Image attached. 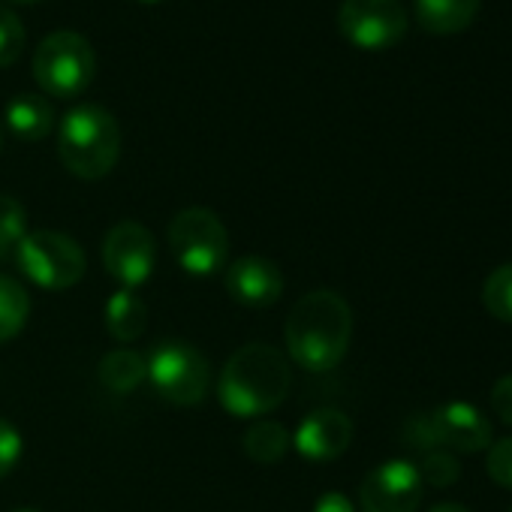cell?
<instances>
[{
  "mask_svg": "<svg viewBox=\"0 0 512 512\" xmlns=\"http://www.w3.org/2000/svg\"><path fill=\"white\" fill-rule=\"evenodd\" d=\"M419 476H422V482H428V485H434V488H446V485L458 482L461 464H458L455 455L446 452V449H428V452H422Z\"/></svg>",
  "mask_w": 512,
  "mask_h": 512,
  "instance_id": "obj_22",
  "label": "cell"
},
{
  "mask_svg": "<svg viewBox=\"0 0 512 512\" xmlns=\"http://www.w3.org/2000/svg\"><path fill=\"white\" fill-rule=\"evenodd\" d=\"M148 359V383L160 398L175 407L199 404L211 389V365L202 350L181 338H166L154 344Z\"/></svg>",
  "mask_w": 512,
  "mask_h": 512,
  "instance_id": "obj_7",
  "label": "cell"
},
{
  "mask_svg": "<svg viewBox=\"0 0 512 512\" xmlns=\"http://www.w3.org/2000/svg\"><path fill=\"white\" fill-rule=\"evenodd\" d=\"M223 287L244 308H269L284 293V275L266 256H241L223 272Z\"/></svg>",
  "mask_w": 512,
  "mask_h": 512,
  "instance_id": "obj_13",
  "label": "cell"
},
{
  "mask_svg": "<svg viewBox=\"0 0 512 512\" xmlns=\"http://www.w3.org/2000/svg\"><path fill=\"white\" fill-rule=\"evenodd\" d=\"M485 470L497 485L512 488V437H503V440L488 446Z\"/></svg>",
  "mask_w": 512,
  "mask_h": 512,
  "instance_id": "obj_24",
  "label": "cell"
},
{
  "mask_svg": "<svg viewBox=\"0 0 512 512\" xmlns=\"http://www.w3.org/2000/svg\"><path fill=\"white\" fill-rule=\"evenodd\" d=\"M28 235V211L16 196L0 193V260L16 256V247Z\"/></svg>",
  "mask_w": 512,
  "mask_h": 512,
  "instance_id": "obj_20",
  "label": "cell"
},
{
  "mask_svg": "<svg viewBox=\"0 0 512 512\" xmlns=\"http://www.w3.org/2000/svg\"><path fill=\"white\" fill-rule=\"evenodd\" d=\"M479 0H416V19L428 34L446 37L473 25Z\"/></svg>",
  "mask_w": 512,
  "mask_h": 512,
  "instance_id": "obj_14",
  "label": "cell"
},
{
  "mask_svg": "<svg viewBox=\"0 0 512 512\" xmlns=\"http://www.w3.org/2000/svg\"><path fill=\"white\" fill-rule=\"evenodd\" d=\"M16 263L31 284L52 293L76 287L88 269L82 244L55 229L28 232L16 247Z\"/></svg>",
  "mask_w": 512,
  "mask_h": 512,
  "instance_id": "obj_6",
  "label": "cell"
},
{
  "mask_svg": "<svg viewBox=\"0 0 512 512\" xmlns=\"http://www.w3.org/2000/svg\"><path fill=\"white\" fill-rule=\"evenodd\" d=\"M428 512H467L461 503H437L434 509H428Z\"/></svg>",
  "mask_w": 512,
  "mask_h": 512,
  "instance_id": "obj_28",
  "label": "cell"
},
{
  "mask_svg": "<svg viewBox=\"0 0 512 512\" xmlns=\"http://www.w3.org/2000/svg\"><path fill=\"white\" fill-rule=\"evenodd\" d=\"M55 112L46 97L37 94H19L7 106V130L16 133L25 142H40L52 133Z\"/></svg>",
  "mask_w": 512,
  "mask_h": 512,
  "instance_id": "obj_15",
  "label": "cell"
},
{
  "mask_svg": "<svg viewBox=\"0 0 512 512\" xmlns=\"http://www.w3.org/2000/svg\"><path fill=\"white\" fill-rule=\"evenodd\" d=\"M25 52V25L22 19L0 4V67H13Z\"/></svg>",
  "mask_w": 512,
  "mask_h": 512,
  "instance_id": "obj_23",
  "label": "cell"
},
{
  "mask_svg": "<svg viewBox=\"0 0 512 512\" xmlns=\"http://www.w3.org/2000/svg\"><path fill=\"white\" fill-rule=\"evenodd\" d=\"M314 512H356V509H353V503H350L347 494L329 491V494H323V497L314 503Z\"/></svg>",
  "mask_w": 512,
  "mask_h": 512,
  "instance_id": "obj_27",
  "label": "cell"
},
{
  "mask_svg": "<svg viewBox=\"0 0 512 512\" xmlns=\"http://www.w3.org/2000/svg\"><path fill=\"white\" fill-rule=\"evenodd\" d=\"M482 305L491 317L512 323V263L494 269L482 287Z\"/></svg>",
  "mask_w": 512,
  "mask_h": 512,
  "instance_id": "obj_21",
  "label": "cell"
},
{
  "mask_svg": "<svg viewBox=\"0 0 512 512\" xmlns=\"http://www.w3.org/2000/svg\"><path fill=\"white\" fill-rule=\"evenodd\" d=\"M16 512H40V509H16Z\"/></svg>",
  "mask_w": 512,
  "mask_h": 512,
  "instance_id": "obj_31",
  "label": "cell"
},
{
  "mask_svg": "<svg viewBox=\"0 0 512 512\" xmlns=\"http://www.w3.org/2000/svg\"><path fill=\"white\" fill-rule=\"evenodd\" d=\"M491 410L503 425H512V374L500 377L491 389Z\"/></svg>",
  "mask_w": 512,
  "mask_h": 512,
  "instance_id": "obj_26",
  "label": "cell"
},
{
  "mask_svg": "<svg viewBox=\"0 0 512 512\" xmlns=\"http://www.w3.org/2000/svg\"><path fill=\"white\" fill-rule=\"evenodd\" d=\"M169 250L181 272L193 278L217 275L226 266L229 232L211 208H184L169 223Z\"/></svg>",
  "mask_w": 512,
  "mask_h": 512,
  "instance_id": "obj_5",
  "label": "cell"
},
{
  "mask_svg": "<svg viewBox=\"0 0 512 512\" xmlns=\"http://www.w3.org/2000/svg\"><path fill=\"white\" fill-rule=\"evenodd\" d=\"M4 139H7V127H4V121H0V151H4Z\"/></svg>",
  "mask_w": 512,
  "mask_h": 512,
  "instance_id": "obj_29",
  "label": "cell"
},
{
  "mask_svg": "<svg viewBox=\"0 0 512 512\" xmlns=\"http://www.w3.org/2000/svg\"><path fill=\"white\" fill-rule=\"evenodd\" d=\"M293 446V434L275 422V419H260L244 431L241 449L250 461L256 464H278Z\"/></svg>",
  "mask_w": 512,
  "mask_h": 512,
  "instance_id": "obj_18",
  "label": "cell"
},
{
  "mask_svg": "<svg viewBox=\"0 0 512 512\" xmlns=\"http://www.w3.org/2000/svg\"><path fill=\"white\" fill-rule=\"evenodd\" d=\"M293 386L290 359L272 344H247L220 371L217 398L235 419H260L284 404Z\"/></svg>",
  "mask_w": 512,
  "mask_h": 512,
  "instance_id": "obj_2",
  "label": "cell"
},
{
  "mask_svg": "<svg viewBox=\"0 0 512 512\" xmlns=\"http://www.w3.org/2000/svg\"><path fill=\"white\" fill-rule=\"evenodd\" d=\"M404 440L422 452H482L491 446V422L464 401H449L431 413H416L404 425Z\"/></svg>",
  "mask_w": 512,
  "mask_h": 512,
  "instance_id": "obj_4",
  "label": "cell"
},
{
  "mask_svg": "<svg viewBox=\"0 0 512 512\" xmlns=\"http://www.w3.org/2000/svg\"><path fill=\"white\" fill-rule=\"evenodd\" d=\"M22 458V434L0 419V479H4Z\"/></svg>",
  "mask_w": 512,
  "mask_h": 512,
  "instance_id": "obj_25",
  "label": "cell"
},
{
  "mask_svg": "<svg viewBox=\"0 0 512 512\" xmlns=\"http://www.w3.org/2000/svg\"><path fill=\"white\" fill-rule=\"evenodd\" d=\"M13 4H34V0H13Z\"/></svg>",
  "mask_w": 512,
  "mask_h": 512,
  "instance_id": "obj_30",
  "label": "cell"
},
{
  "mask_svg": "<svg viewBox=\"0 0 512 512\" xmlns=\"http://www.w3.org/2000/svg\"><path fill=\"white\" fill-rule=\"evenodd\" d=\"M154 260L157 244L142 223L121 220L109 229L103 241V266L121 287H142L154 275Z\"/></svg>",
  "mask_w": 512,
  "mask_h": 512,
  "instance_id": "obj_10",
  "label": "cell"
},
{
  "mask_svg": "<svg viewBox=\"0 0 512 512\" xmlns=\"http://www.w3.org/2000/svg\"><path fill=\"white\" fill-rule=\"evenodd\" d=\"M425 494V482L419 476V467L392 458L374 467L362 488H359V503L362 512H416Z\"/></svg>",
  "mask_w": 512,
  "mask_h": 512,
  "instance_id": "obj_11",
  "label": "cell"
},
{
  "mask_svg": "<svg viewBox=\"0 0 512 512\" xmlns=\"http://www.w3.org/2000/svg\"><path fill=\"white\" fill-rule=\"evenodd\" d=\"M94 73V46L76 31H55L34 52V79L52 97H79L94 82Z\"/></svg>",
  "mask_w": 512,
  "mask_h": 512,
  "instance_id": "obj_8",
  "label": "cell"
},
{
  "mask_svg": "<svg viewBox=\"0 0 512 512\" xmlns=\"http://www.w3.org/2000/svg\"><path fill=\"white\" fill-rule=\"evenodd\" d=\"M338 28L347 43L365 52H383L404 40L407 13L401 0H344Z\"/></svg>",
  "mask_w": 512,
  "mask_h": 512,
  "instance_id": "obj_9",
  "label": "cell"
},
{
  "mask_svg": "<svg viewBox=\"0 0 512 512\" xmlns=\"http://www.w3.org/2000/svg\"><path fill=\"white\" fill-rule=\"evenodd\" d=\"M58 154L76 178H106L121 157V127L115 115L94 103L70 109L58 127Z\"/></svg>",
  "mask_w": 512,
  "mask_h": 512,
  "instance_id": "obj_3",
  "label": "cell"
},
{
  "mask_svg": "<svg viewBox=\"0 0 512 512\" xmlns=\"http://www.w3.org/2000/svg\"><path fill=\"white\" fill-rule=\"evenodd\" d=\"M350 443H353V422L347 413L332 410V407L308 413L293 434L296 452L311 464L335 461L338 455L347 452Z\"/></svg>",
  "mask_w": 512,
  "mask_h": 512,
  "instance_id": "obj_12",
  "label": "cell"
},
{
  "mask_svg": "<svg viewBox=\"0 0 512 512\" xmlns=\"http://www.w3.org/2000/svg\"><path fill=\"white\" fill-rule=\"evenodd\" d=\"M145 326H148L145 299L136 290L121 287L106 305V329H109V335L115 341H121V344H130V341L142 338Z\"/></svg>",
  "mask_w": 512,
  "mask_h": 512,
  "instance_id": "obj_16",
  "label": "cell"
},
{
  "mask_svg": "<svg viewBox=\"0 0 512 512\" xmlns=\"http://www.w3.org/2000/svg\"><path fill=\"white\" fill-rule=\"evenodd\" d=\"M353 338V311L335 290L305 293L284 326L287 356L305 371H332L347 356Z\"/></svg>",
  "mask_w": 512,
  "mask_h": 512,
  "instance_id": "obj_1",
  "label": "cell"
},
{
  "mask_svg": "<svg viewBox=\"0 0 512 512\" xmlns=\"http://www.w3.org/2000/svg\"><path fill=\"white\" fill-rule=\"evenodd\" d=\"M142 4H157V0H142Z\"/></svg>",
  "mask_w": 512,
  "mask_h": 512,
  "instance_id": "obj_32",
  "label": "cell"
},
{
  "mask_svg": "<svg viewBox=\"0 0 512 512\" xmlns=\"http://www.w3.org/2000/svg\"><path fill=\"white\" fill-rule=\"evenodd\" d=\"M100 383L115 392V395H133L145 380H148V359L136 350H112L103 356L100 368H97Z\"/></svg>",
  "mask_w": 512,
  "mask_h": 512,
  "instance_id": "obj_17",
  "label": "cell"
},
{
  "mask_svg": "<svg viewBox=\"0 0 512 512\" xmlns=\"http://www.w3.org/2000/svg\"><path fill=\"white\" fill-rule=\"evenodd\" d=\"M31 317V299L28 290L16 281L0 275V344L13 341Z\"/></svg>",
  "mask_w": 512,
  "mask_h": 512,
  "instance_id": "obj_19",
  "label": "cell"
}]
</instances>
